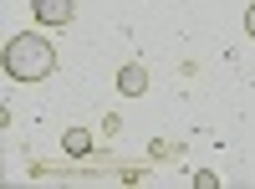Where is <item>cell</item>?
Segmentation results:
<instances>
[{"label": "cell", "mask_w": 255, "mask_h": 189, "mask_svg": "<svg viewBox=\"0 0 255 189\" xmlns=\"http://www.w3.org/2000/svg\"><path fill=\"white\" fill-rule=\"evenodd\" d=\"M118 92H128V97L148 92V72H143V61H128V67L118 72Z\"/></svg>", "instance_id": "cell-3"}, {"label": "cell", "mask_w": 255, "mask_h": 189, "mask_svg": "<svg viewBox=\"0 0 255 189\" xmlns=\"http://www.w3.org/2000/svg\"><path fill=\"white\" fill-rule=\"evenodd\" d=\"M56 72V46L36 31H20L5 41V77L10 82H46Z\"/></svg>", "instance_id": "cell-1"}, {"label": "cell", "mask_w": 255, "mask_h": 189, "mask_svg": "<svg viewBox=\"0 0 255 189\" xmlns=\"http://www.w3.org/2000/svg\"><path fill=\"white\" fill-rule=\"evenodd\" d=\"M245 31H250V41H255V5L245 10Z\"/></svg>", "instance_id": "cell-7"}, {"label": "cell", "mask_w": 255, "mask_h": 189, "mask_svg": "<svg viewBox=\"0 0 255 189\" xmlns=\"http://www.w3.org/2000/svg\"><path fill=\"white\" fill-rule=\"evenodd\" d=\"M36 20H46V26H67L72 20V0H31Z\"/></svg>", "instance_id": "cell-2"}, {"label": "cell", "mask_w": 255, "mask_h": 189, "mask_svg": "<svg viewBox=\"0 0 255 189\" xmlns=\"http://www.w3.org/2000/svg\"><path fill=\"white\" fill-rule=\"evenodd\" d=\"M61 149H67L72 159H87L92 154V133L87 128H67V133H61Z\"/></svg>", "instance_id": "cell-4"}, {"label": "cell", "mask_w": 255, "mask_h": 189, "mask_svg": "<svg viewBox=\"0 0 255 189\" xmlns=\"http://www.w3.org/2000/svg\"><path fill=\"white\" fill-rule=\"evenodd\" d=\"M194 184H199V189H220V179L209 174V169H199V174H194Z\"/></svg>", "instance_id": "cell-6"}, {"label": "cell", "mask_w": 255, "mask_h": 189, "mask_svg": "<svg viewBox=\"0 0 255 189\" xmlns=\"http://www.w3.org/2000/svg\"><path fill=\"white\" fill-rule=\"evenodd\" d=\"M148 159H179V143H168V138H153V143H148Z\"/></svg>", "instance_id": "cell-5"}]
</instances>
